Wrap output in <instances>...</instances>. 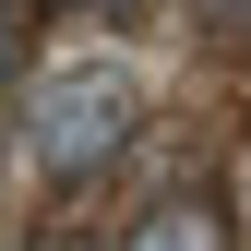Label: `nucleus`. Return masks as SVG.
I'll list each match as a JSON object with an SVG mask.
<instances>
[{"instance_id": "nucleus-1", "label": "nucleus", "mask_w": 251, "mask_h": 251, "mask_svg": "<svg viewBox=\"0 0 251 251\" xmlns=\"http://www.w3.org/2000/svg\"><path fill=\"white\" fill-rule=\"evenodd\" d=\"M12 132H24V168H36L48 192H84V179H96L108 155H132V132H144V72L132 60H60V72L24 84Z\"/></svg>"}, {"instance_id": "nucleus-2", "label": "nucleus", "mask_w": 251, "mask_h": 251, "mask_svg": "<svg viewBox=\"0 0 251 251\" xmlns=\"http://www.w3.org/2000/svg\"><path fill=\"white\" fill-rule=\"evenodd\" d=\"M108 251H227V203H203V192H155Z\"/></svg>"}, {"instance_id": "nucleus-3", "label": "nucleus", "mask_w": 251, "mask_h": 251, "mask_svg": "<svg viewBox=\"0 0 251 251\" xmlns=\"http://www.w3.org/2000/svg\"><path fill=\"white\" fill-rule=\"evenodd\" d=\"M36 36H48V0H0V96L36 72Z\"/></svg>"}, {"instance_id": "nucleus-4", "label": "nucleus", "mask_w": 251, "mask_h": 251, "mask_svg": "<svg viewBox=\"0 0 251 251\" xmlns=\"http://www.w3.org/2000/svg\"><path fill=\"white\" fill-rule=\"evenodd\" d=\"M84 12H120V24H144V12H155V0H84Z\"/></svg>"}, {"instance_id": "nucleus-5", "label": "nucleus", "mask_w": 251, "mask_h": 251, "mask_svg": "<svg viewBox=\"0 0 251 251\" xmlns=\"http://www.w3.org/2000/svg\"><path fill=\"white\" fill-rule=\"evenodd\" d=\"M215 24H239V36H251V0H215Z\"/></svg>"}, {"instance_id": "nucleus-6", "label": "nucleus", "mask_w": 251, "mask_h": 251, "mask_svg": "<svg viewBox=\"0 0 251 251\" xmlns=\"http://www.w3.org/2000/svg\"><path fill=\"white\" fill-rule=\"evenodd\" d=\"M24 251H84V239H24Z\"/></svg>"}]
</instances>
